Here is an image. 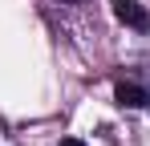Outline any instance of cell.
Wrapping results in <instances>:
<instances>
[{"label":"cell","mask_w":150,"mask_h":146,"mask_svg":"<svg viewBox=\"0 0 150 146\" xmlns=\"http://www.w3.org/2000/svg\"><path fill=\"white\" fill-rule=\"evenodd\" d=\"M114 16L122 24H130V28H146L150 16H146V8L138 4V0H114Z\"/></svg>","instance_id":"obj_1"},{"label":"cell","mask_w":150,"mask_h":146,"mask_svg":"<svg viewBox=\"0 0 150 146\" xmlns=\"http://www.w3.org/2000/svg\"><path fill=\"white\" fill-rule=\"evenodd\" d=\"M114 97H118V106H130V110H146L150 106V94L142 85H134V81H118Z\"/></svg>","instance_id":"obj_2"},{"label":"cell","mask_w":150,"mask_h":146,"mask_svg":"<svg viewBox=\"0 0 150 146\" xmlns=\"http://www.w3.org/2000/svg\"><path fill=\"white\" fill-rule=\"evenodd\" d=\"M61 146H85L81 138H61Z\"/></svg>","instance_id":"obj_3"},{"label":"cell","mask_w":150,"mask_h":146,"mask_svg":"<svg viewBox=\"0 0 150 146\" xmlns=\"http://www.w3.org/2000/svg\"><path fill=\"white\" fill-rule=\"evenodd\" d=\"M73 4H81V0H73Z\"/></svg>","instance_id":"obj_4"}]
</instances>
